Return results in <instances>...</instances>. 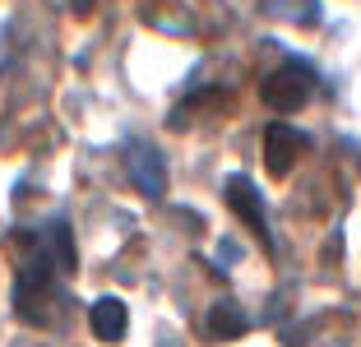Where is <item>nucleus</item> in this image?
Here are the masks:
<instances>
[{
	"label": "nucleus",
	"instance_id": "1",
	"mask_svg": "<svg viewBox=\"0 0 361 347\" xmlns=\"http://www.w3.org/2000/svg\"><path fill=\"white\" fill-rule=\"evenodd\" d=\"M315 70H310L306 61H287V65H278L274 74L264 79V102L269 106H278V111H297V106H306L310 102V93H315Z\"/></svg>",
	"mask_w": 361,
	"mask_h": 347
},
{
	"label": "nucleus",
	"instance_id": "2",
	"mask_svg": "<svg viewBox=\"0 0 361 347\" xmlns=\"http://www.w3.org/2000/svg\"><path fill=\"white\" fill-rule=\"evenodd\" d=\"M126 171H130L139 195H149V200H162V195H167V162H162L158 144L130 139L126 144Z\"/></svg>",
	"mask_w": 361,
	"mask_h": 347
},
{
	"label": "nucleus",
	"instance_id": "3",
	"mask_svg": "<svg viewBox=\"0 0 361 347\" xmlns=\"http://www.w3.org/2000/svg\"><path fill=\"white\" fill-rule=\"evenodd\" d=\"M223 200L232 204V213H236V218H241L250 231H255L264 245L274 241V236H269V218H264V200H259V190H255V181H250V176L232 171V176H227V185H223Z\"/></svg>",
	"mask_w": 361,
	"mask_h": 347
},
{
	"label": "nucleus",
	"instance_id": "4",
	"mask_svg": "<svg viewBox=\"0 0 361 347\" xmlns=\"http://www.w3.org/2000/svg\"><path fill=\"white\" fill-rule=\"evenodd\" d=\"M306 148L310 144H306V135H301V130H292V126H283V121H278V126L264 130V167L274 171V176H287V171L306 158Z\"/></svg>",
	"mask_w": 361,
	"mask_h": 347
},
{
	"label": "nucleus",
	"instance_id": "5",
	"mask_svg": "<svg viewBox=\"0 0 361 347\" xmlns=\"http://www.w3.org/2000/svg\"><path fill=\"white\" fill-rule=\"evenodd\" d=\"M88 324H93V334L102 338V343H121V338H126V324H130L126 301H121V296H102V301H93Z\"/></svg>",
	"mask_w": 361,
	"mask_h": 347
},
{
	"label": "nucleus",
	"instance_id": "6",
	"mask_svg": "<svg viewBox=\"0 0 361 347\" xmlns=\"http://www.w3.org/2000/svg\"><path fill=\"white\" fill-rule=\"evenodd\" d=\"M245 329H250V319H245V310L236 301H218L209 310V334L218 338V343H227V338H241Z\"/></svg>",
	"mask_w": 361,
	"mask_h": 347
}]
</instances>
